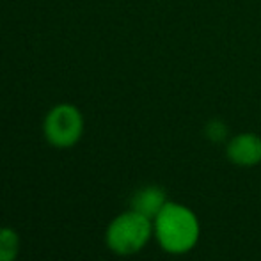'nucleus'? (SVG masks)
<instances>
[{"mask_svg": "<svg viewBox=\"0 0 261 261\" xmlns=\"http://www.w3.org/2000/svg\"><path fill=\"white\" fill-rule=\"evenodd\" d=\"M226 155L238 167H254L261 162V137L256 134H238L227 142Z\"/></svg>", "mask_w": 261, "mask_h": 261, "instance_id": "obj_4", "label": "nucleus"}, {"mask_svg": "<svg viewBox=\"0 0 261 261\" xmlns=\"http://www.w3.org/2000/svg\"><path fill=\"white\" fill-rule=\"evenodd\" d=\"M21 240L16 229L0 226V261H16L20 256Z\"/></svg>", "mask_w": 261, "mask_h": 261, "instance_id": "obj_6", "label": "nucleus"}, {"mask_svg": "<svg viewBox=\"0 0 261 261\" xmlns=\"http://www.w3.org/2000/svg\"><path fill=\"white\" fill-rule=\"evenodd\" d=\"M84 114L73 103H57L43 119V135L52 148L69 149L84 137Z\"/></svg>", "mask_w": 261, "mask_h": 261, "instance_id": "obj_3", "label": "nucleus"}, {"mask_svg": "<svg viewBox=\"0 0 261 261\" xmlns=\"http://www.w3.org/2000/svg\"><path fill=\"white\" fill-rule=\"evenodd\" d=\"M167 204V197H165V190L158 185H146L135 190V194L130 199V208L135 212L142 213L148 219H155L160 213V210Z\"/></svg>", "mask_w": 261, "mask_h": 261, "instance_id": "obj_5", "label": "nucleus"}, {"mask_svg": "<svg viewBox=\"0 0 261 261\" xmlns=\"http://www.w3.org/2000/svg\"><path fill=\"white\" fill-rule=\"evenodd\" d=\"M204 135L208 137V141L212 142H224L227 137V126L224 121L220 119H212L204 128Z\"/></svg>", "mask_w": 261, "mask_h": 261, "instance_id": "obj_7", "label": "nucleus"}, {"mask_svg": "<svg viewBox=\"0 0 261 261\" xmlns=\"http://www.w3.org/2000/svg\"><path fill=\"white\" fill-rule=\"evenodd\" d=\"M153 237V220L135 210L119 213L105 229V245L117 256H134L149 244Z\"/></svg>", "mask_w": 261, "mask_h": 261, "instance_id": "obj_2", "label": "nucleus"}, {"mask_svg": "<svg viewBox=\"0 0 261 261\" xmlns=\"http://www.w3.org/2000/svg\"><path fill=\"white\" fill-rule=\"evenodd\" d=\"M153 234L158 245L169 254H187L199 242L201 226L189 206L167 201L153 219Z\"/></svg>", "mask_w": 261, "mask_h": 261, "instance_id": "obj_1", "label": "nucleus"}]
</instances>
